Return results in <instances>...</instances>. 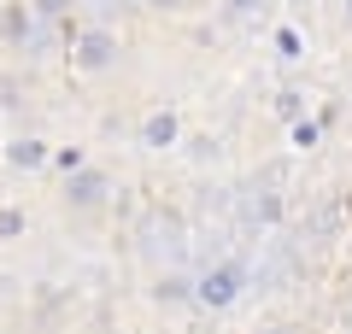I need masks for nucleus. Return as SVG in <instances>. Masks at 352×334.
<instances>
[{"instance_id": "obj_1", "label": "nucleus", "mask_w": 352, "mask_h": 334, "mask_svg": "<svg viewBox=\"0 0 352 334\" xmlns=\"http://www.w3.org/2000/svg\"><path fill=\"white\" fill-rule=\"evenodd\" d=\"M106 199H112V182H106V170H94V164H82V170L65 182V211H71V217H100Z\"/></svg>"}, {"instance_id": "obj_2", "label": "nucleus", "mask_w": 352, "mask_h": 334, "mask_svg": "<svg viewBox=\"0 0 352 334\" xmlns=\"http://www.w3.org/2000/svg\"><path fill=\"white\" fill-rule=\"evenodd\" d=\"M112 53H118V41L106 36V30H88V36L76 41V65H82V71H100V65H112Z\"/></svg>"}, {"instance_id": "obj_3", "label": "nucleus", "mask_w": 352, "mask_h": 334, "mask_svg": "<svg viewBox=\"0 0 352 334\" xmlns=\"http://www.w3.org/2000/svg\"><path fill=\"white\" fill-rule=\"evenodd\" d=\"M229 293H235V270H217V276H206V282H200V299H212V305H223Z\"/></svg>"}, {"instance_id": "obj_4", "label": "nucleus", "mask_w": 352, "mask_h": 334, "mask_svg": "<svg viewBox=\"0 0 352 334\" xmlns=\"http://www.w3.org/2000/svg\"><path fill=\"white\" fill-rule=\"evenodd\" d=\"M170 141H176V118H170V111L147 118V147H170Z\"/></svg>"}, {"instance_id": "obj_5", "label": "nucleus", "mask_w": 352, "mask_h": 334, "mask_svg": "<svg viewBox=\"0 0 352 334\" xmlns=\"http://www.w3.org/2000/svg\"><path fill=\"white\" fill-rule=\"evenodd\" d=\"M12 235H24V211H0V241H12Z\"/></svg>"}, {"instance_id": "obj_6", "label": "nucleus", "mask_w": 352, "mask_h": 334, "mask_svg": "<svg viewBox=\"0 0 352 334\" xmlns=\"http://www.w3.org/2000/svg\"><path fill=\"white\" fill-rule=\"evenodd\" d=\"M12 164H41V141H18V147H12Z\"/></svg>"}, {"instance_id": "obj_7", "label": "nucleus", "mask_w": 352, "mask_h": 334, "mask_svg": "<svg viewBox=\"0 0 352 334\" xmlns=\"http://www.w3.org/2000/svg\"><path fill=\"white\" fill-rule=\"evenodd\" d=\"M276 334H294V329H276Z\"/></svg>"}]
</instances>
